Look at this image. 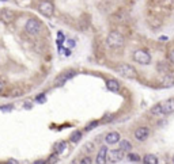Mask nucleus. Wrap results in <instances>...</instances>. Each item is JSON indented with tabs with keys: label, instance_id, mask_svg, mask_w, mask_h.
I'll use <instances>...</instances> for the list:
<instances>
[{
	"label": "nucleus",
	"instance_id": "8",
	"mask_svg": "<svg viewBox=\"0 0 174 164\" xmlns=\"http://www.w3.org/2000/svg\"><path fill=\"white\" fill-rule=\"evenodd\" d=\"M75 75H76L75 71H68V72H65V73H61L60 76L56 77V80H54V84H56V85H63V84H65L67 81H68L69 79H72Z\"/></svg>",
	"mask_w": 174,
	"mask_h": 164
},
{
	"label": "nucleus",
	"instance_id": "29",
	"mask_svg": "<svg viewBox=\"0 0 174 164\" xmlns=\"http://www.w3.org/2000/svg\"><path fill=\"white\" fill-rule=\"evenodd\" d=\"M68 45H69V46H75V42H73V39H68Z\"/></svg>",
	"mask_w": 174,
	"mask_h": 164
},
{
	"label": "nucleus",
	"instance_id": "27",
	"mask_svg": "<svg viewBox=\"0 0 174 164\" xmlns=\"http://www.w3.org/2000/svg\"><path fill=\"white\" fill-rule=\"evenodd\" d=\"M56 162H57V157H56V156H50L49 163H56Z\"/></svg>",
	"mask_w": 174,
	"mask_h": 164
},
{
	"label": "nucleus",
	"instance_id": "14",
	"mask_svg": "<svg viewBox=\"0 0 174 164\" xmlns=\"http://www.w3.org/2000/svg\"><path fill=\"white\" fill-rule=\"evenodd\" d=\"M162 85L163 87H173L174 85V76L170 73H166L162 79Z\"/></svg>",
	"mask_w": 174,
	"mask_h": 164
},
{
	"label": "nucleus",
	"instance_id": "24",
	"mask_svg": "<svg viewBox=\"0 0 174 164\" xmlns=\"http://www.w3.org/2000/svg\"><path fill=\"white\" fill-rule=\"evenodd\" d=\"M79 163H82V164H91L92 160H91V157H88V156H87V157H83Z\"/></svg>",
	"mask_w": 174,
	"mask_h": 164
},
{
	"label": "nucleus",
	"instance_id": "13",
	"mask_svg": "<svg viewBox=\"0 0 174 164\" xmlns=\"http://www.w3.org/2000/svg\"><path fill=\"white\" fill-rule=\"evenodd\" d=\"M106 88L112 92H118L120 88H121V84H120V81L116 80V79H109L108 81H106Z\"/></svg>",
	"mask_w": 174,
	"mask_h": 164
},
{
	"label": "nucleus",
	"instance_id": "5",
	"mask_svg": "<svg viewBox=\"0 0 174 164\" xmlns=\"http://www.w3.org/2000/svg\"><path fill=\"white\" fill-rule=\"evenodd\" d=\"M41 27H42L41 23H40L37 19H29L27 22H26V25H25V30L29 33V34H31V35L40 34Z\"/></svg>",
	"mask_w": 174,
	"mask_h": 164
},
{
	"label": "nucleus",
	"instance_id": "33",
	"mask_svg": "<svg viewBox=\"0 0 174 164\" xmlns=\"http://www.w3.org/2000/svg\"><path fill=\"white\" fill-rule=\"evenodd\" d=\"M173 163H174V156H173Z\"/></svg>",
	"mask_w": 174,
	"mask_h": 164
},
{
	"label": "nucleus",
	"instance_id": "7",
	"mask_svg": "<svg viewBox=\"0 0 174 164\" xmlns=\"http://www.w3.org/2000/svg\"><path fill=\"white\" fill-rule=\"evenodd\" d=\"M150 136V129L147 126H140L135 130V139L138 141H146Z\"/></svg>",
	"mask_w": 174,
	"mask_h": 164
},
{
	"label": "nucleus",
	"instance_id": "10",
	"mask_svg": "<svg viewBox=\"0 0 174 164\" xmlns=\"http://www.w3.org/2000/svg\"><path fill=\"white\" fill-rule=\"evenodd\" d=\"M0 19L4 22V23H11V22L15 19V12L8 8H3L0 11Z\"/></svg>",
	"mask_w": 174,
	"mask_h": 164
},
{
	"label": "nucleus",
	"instance_id": "25",
	"mask_svg": "<svg viewBox=\"0 0 174 164\" xmlns=\"http://www.w3.org/2000/svg\"><path fill=\"white\" fill-rule=\"evenodd\" d=\"M45 100H46V98H45V95H44V94H41L40 96H37V102H38V103H44Z\"/></svg>",
	"mask_w": 174,
	"mask_h": 164
},
{
	"label": "nucleus",
	"instance_id": "6",
	"mask_svg": "<svg viewBox=\"0 0 174 164\" xmlns=\"http://www.w3.org/2000/svg\"><path fill=\"white\" fill-rule=\"evenodd\" d=\"M38 10H40V12H41L44 16H52V15H53V12H54V7H53V4H52L50 2H42V3H40Z\"/></svg>",
	"mask_w": 174,
	"mask_h": 164
},
{
	"label": "nucleus",
	"instance_id": "21",
	"mask_svg": "<svg viewBox=\"0 0 174 164\" xmlns=\"http://www.w3.org/2000/svg\"><path fill=\"white\" fill-rule=\"evenodd\" d=\"M151 114L153 115H161V103L155 104L153 109H151Z\"/></svg>",
	"mask_w": 174,
	"mask_h": 164
},
{
	"label": "nucleus",
	"instance_id": "19",
	"mask_svg": "<svg viewBox=\"0 0 174 164\" xmlns=\"http://www.w3.org/2000/svg\"><path fill=\"white\" fill-rule=\"evenodd\" d=\"M80 139H82V132H80V130H75V132L71 134V137H69L71 143H78Z\"/></svg>",
	"mask_w": 174,
	"mask_h": 164
},
{
	"label": "nucleus",
	"instance_id": "20",
	"mask_svg": "<svg viewBox=\"0 0 174 164\" xmlns=\"http://www.w3.org/2000/svg\"><path fill=\"white\" fill-rule=\"evenodd\" d=\"M128 160H129V162H133V163H139V162H142L140 156H139V155H136V153H132V152H129Z\"/></svg>",
	"mask_w": 174,
	"mask_h": 164
},
{
	"label": "nucleus",
	"instance_id": "22",
	"mask_svg": "<svg viewBox=\"0 0 174 164\" xmlns=\"http://www.w3.org/2000/svg\"><path fill=\"white\" fill-rule=\"evenodd\" d=\"M84 149H86L87 152H92L94 151V144L92 143H86L84 144Z\"/></svg>",
	"mask_w": 174,
	"mask_h": 164
},
{
	"label": "nucleus",
	"instance_id": "16",
	"mask_svg": "<svg viewBox=\"0 0 174 164\" xmlns=\"http://www.w3.org/2000/svg\"><path fill=\"white\" fill-rule=\"evenodd\" d=\"M157 71L159 73H162V75H166L169 72V65H167V62H165V61H159L158 62V65H157Z\"/></svg>",
	"mask_w": 174,
	"mask_h": 164
},
{
	"label": "nucleus",
	"instance_id": "9",
	"mask_svg": "<svg viewBox=\"0 0 174 164\" xmlns=\"http://www.w3.org/2000/svg\"><path fill=\"white\" fill-rule=\"evenodd\" d=\"M174 111V99H167L161 103V115H167Z\"/></svg>",
	"mask_w": 174,
	"mask_h": 164
},
{
	"label": "nucleus",
	"instance_id": "23",
	"mask_svg": "<svg viewBox=\"0 0 174 164\" xmlns=\"http://www.w3.org/2000/svg\"><path fill=\"white\" fill-rule=\"evenodd\" d=\"M98 124H99L98 121H92L91 124H88V125L86 126V130H91V129H94L95 126H98Z\"/></svg>",
	"mask_w": 174,
	"mask_h": 164
},
{
	"label": "nucleus",
	"instance_id": "30",
	"mask_svg": "<svg viewBox=\"0 0 174 164\" xmlns=\"http://www.w3.org/2000/svg\"><path fill=\"white\" fill-rule=\"evenodd\" d=\"M26 109H31V103H25Z\"/></svg>",
	"mask_w": 174,
	"mask_h": 164
},
{
	"label": "nucleus",
	"instance_id": "15",
	"mask_svg": "<svg viewBox=\"0 0 174 164\" xmlns=\"http://www.w3.org/2000/svg\"><path fill=\"white\" fill-rule=\"evenodd\" d=\"M118 148L124 152H131L132 144H131V141H128V140H120L118 141Z\"/></svg>",
	"mask_w": 174,
	"mask_h": 164
},
{
	"label": "nucleus",
	"instance_id": "31",
	"mask_svg": "<svg viewBox=\"0 0 174 164\" xmlns=\"http://www.w3.org/2000/svg\"><path fill=\"white\" fill-rule=\"evenodd\" d=\"M159 39H161V41H166V39H167V37H161Z\"/></svg>",
	"mask_w": 174,
	"mask_h": 164
},
{
	"label": "nucleus",
	"instance_id": "11",
	"mask_svg": "<svg viewBox=\"0 0 174 164\" xmlns=\"http://www.w3.org/2000/svg\"><path fill=\"white\" fill-rule=\"evenodd\" d=\"M120 139H121V136L118 132H109L105 136V143L108 145H114V144H118Z\"/></svg>",
	"mask_w": 174,
	"mask_h": 164
},
{
	"label": "nucleus",
	"instance_id": "3",
	"mask_svg": "<svg viewBox=\"0 0 174 164\" xmlns=\"http://www.w3.org/2000/svg\"><path fill=\"white\" fill-rule=\"evenodd\" d=\"M133 61L140 65H148L151 64V54L143 49H139L133 53Z\"/></svg>",
	"mask_w": 174,
	"mask_h": 164
},
{
	"label": "nucleus",
	"instance_id": "32",
	"mask_svg": "<svg viewBox=\"0 0 174 164\" xmlns=\"http://www.w3.org/2000/svg\"><path fill=\"white\" fill-rule=\"evenodd\" d=\"M2 91H3V83L0 81V92H2Z\"/></svg>",
	"mask_w": 174,
	"mask_h": 164
},
{
	"label": "nucleus",
	"instance_id": "28",
	"mask_svg": "<svg viewBox=\"0 0 174 164\" xmlns=\"http://www.w3.org/2000/svg\"><path fill=\"white\" fill-rule=\"evenodd\" d=\"M63 52H64V54H65V56H69V54H71L69 49H63Z\"/></svg>",
	"mask_w": 174,
	"mask_h": 164
},
{
	"label": "nucleus",
	"instance_id": "12",
	"mask_svg": "<svg viewBox=\"0 0 174 164\" xmlns=\"http://www.w3.org/2000/svg\"><path fill=\"white\" fill-rule=\"evenodd\" d=\"M108 152H109V149L108 147H101L98 149V153H97V157H95V162H97L98 164H103V163H106V156H108Z\"/></svg>",
	"mask_w": 174,
	"mask_h": 164
},
{
	"label": "nucleus",
	"instance_id": "4",
	"mask_svg": "<svg viewBox=\"0 0 174 164\" xmlns=\"http://www.w3.org/2000/svg\"><path fill=\"white\" fill-rule=\"evenodd\" d=\"M125 152L118 149H112V151L108 152V156H106V163H120L121 160L124 159Z\"/></svg>",
	"mask_w": 174,
	"mask_h": 164
},
{
	"label": "nucleus",
	"instance_id": "17",
	"mask_svg": "<svg viewBox=\"0 0 174 164\" xmlns=\"http://www.w3.org/2000/svg\"><path fill=\"white\" fill-rule=\"evenodd\" d=\"M143 162L146 163V164H158V159H157V156H155V155L148 153V155L144 156Z\"/></svg>",
	"mask_w": 174,
	"mask_h": 164
},
{
	"label": "nucleus",
	"instance_id": "1",
	"mask_svg": "<svg viewBox=\"0 0 174 164\" xmlns=\"http://www.w3.org/2000/svg\"><path fill=\"white\" fill-rule=\"evenodd\" d=\"M106 45L110 48V49H123L125 45V38L121 33L118 31H110L108 37H106Z\"/></svg>",
	"mask_w": 174,
	"mask_h": 164
},
{
	"label": "nucleus",
	"instance_id": "26",
	"mask_svg": "<svg viewBox=\"0 0 174 164\" xmlns=\"http://www.w3.org/2000/svg\"><path fill=\"white\" fill-rule=\"evenodd\" d=\"M169 58H170V61H172L173 64H174V49H173L172 52H170V54H169Z\"/></svg>",
	"mask_w": 174,
	"mask_h": 164
},
{
	"label": "nucleus",
	"instance_id": "2",
	"mask_svg": "<svg viewBox=\"0 0 174 164\" xmlns=\"http://www.w3.org/2000/svg\"><path fill=\"white\" fill-rule=\"evenodd\" d=\"M116 72L120 75V76L125 77V79H135L138 72H136V69L133 68L131 64H121L118 65L116 68Z\"/></svg>",
	"mask_w": 174,
	"mask_h": 164
},
{
	"label": "nucleus",
	"instance_id": "18",
	"mask_svg": "<svg viewBox=\"0 0 174 164\" xmlns=\"http://www.w3.org/2000/svg\"><path fill=\"white\" fill-rule=\"evenodd\" d=\"M67 143L65 141H60V143H56V145H54V149H56V152L57 153H63V152L67 149Z\"/></svg>",
	"mask_w": 174,
	"mask_h": 164
}]
</instances>
